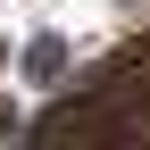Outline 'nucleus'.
Returning a JSON list of instances; mask_svg holds the SVG:
<instances>
[{"label":"nucleus","instance_id":"f257e3e1","mask_svg":"<svg viewBox=\"0 0 150 150\" xmlns=\"http://www.w3.org/2000/svg\"><path fill=\"white\" fill-rule=\"evenodd\" d=\"M59 67H67V42H59V33H33V42H25V83H50Z\"/></svg>","mask_w":150,"mask_h":150}]
</instances>
